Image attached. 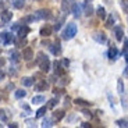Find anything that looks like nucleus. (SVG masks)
Listing matches in <instances>:
<instances>
[{
    "instance_id": "obj_1",
    "label": "nucleus",
    "mask_w": 128,
    "mask_h": 128,
    "mask_svg": "<svg viewBox=\"0 0 128 128\" xmlns=\"http://www.w3.org/2000/svg\"><path fill=\"white\" fill-rule=\"evenodd\" d=\"M75 35H77V25L74 22L67 24V26H66V29H64V32H63V39L70 40V39H72Z\"/></svg>"
},
{
    "instance_id": "obj_2",
    "label": "nucleus",
    "mask_w": 128,
    "mask_h": 128,
    "mask_svg": "<svg viewBox=\"0 0 128 128\" xmlns=\"http://www.w3.org/2000/svg\"><path fill=\"white\" fill-rule=\"evenodd\" d=\"M49 18H52V13H50V10H48V8L38 10L35 13V17H34V20H49Z\"/></svg>"
},
{
    "instance_id": "obj_3",
    "label": "nucleus",
    "mask_w": 128,
    "mask_h": 128,
    "mask_svg": "<svg viewBox=\"0 0 128 128\" xmlns=\"http://www.w3.org/2000/svg\"><path fill=\"white\" fill-rule=\"evenodd\" d=\"M11 18H13V13H11V11L4 10L3 13L0 14V21H2L3 24H8L10 21H11Z\"/></svg>"
},
{
    "instance_id": "obj_4",
    "label": "nucleus",
    "mask_w": 128,
    "mask_h": 128,
    "mask_svg": "<svg viewBox=\"0 0 128 128\" xmlns=\"http://www.w3.org/2000/svg\"><path fill=\"white\" fill-rule=\"evenodd\" d=\"M39 68H40V71H43V72H48V71L50 70V61H49L48 57H45L43 60L39 61Z\"/></svg>"
},
{
    "instance_id": "obj_5",
    "label": "nucleus",
    "mask_w": 128,
    "mask_h": 128,
    "mask_svg": "<svg viewBox=\"0 0 128 128\" xmlns=\"http://www.w3.org/2000/svg\"><path fill=\"white\" fill-rule=\"evenodd\" d=\"M52 32H53V26H50L49 24H45V26H42V28H40V35L43 36V38L50 36Z\"/></svg>"
},
{
    "instance_id": "obj_6",
    "label": "nucleus",
    "mask_w": 128,
    "mask_h": 128,
    "mask_svg": "<svg viewBox=\"0 0 128 128\" xmlns=\"http://www.w3.org/2000/svg\"><path fill=\"white\" fill-rule=\"evenodd\" d=\"M0 38L3 39V42L6 45H8V43H11V42L14 40L13 34H10V32H2V34H0Z\"/></svg>"
},
{
    "instance_id": "obj_7",
    "label": "nucleus",
    "mask_w": 128,
    "mask_h": 128,
    "mask_svg": "<svg viewBox=\"0 0 128 128\" xmlns=\"http://www.w3.org/2000/svg\"><path fill=\"white\" fill-rule=\"evenodd\" d=\"M22 58L25 61H29V60H32L34 58V50H32L31 48H25L22 50Z\"/></svg>"
},
{
    "instance_id": "obj_8",
    "label": "nucleus",
    "mask_w": 128,
    "mask_h": 128,
    "mask_svg": "<svg viewBox=\"0 0 128 128\" xmlns=\"http://www.w3.org/2000/svg\"><path fill=\"white\" fill-rule=\"evenodd\" d=\"M72 4H74V0H61V10L64 13H68Z\"/></svg>"
},
{
    "instance_id": "obj_9",
    "label": "nucleus",
    "mask_w": 128,
    "mask_h": 128,
    "mask_svg": "<svg viewBox=\"0 0 128 128\" xmlns=\"http://www.w3.org/2000/svg\"><path fill=\"white\" fill-rule=\"evenodd\" d=\"M66 14H67V13H64V14H63V16H61V17H60V18H58V20H57V21H56V24H54V26H53V29H54V31H56V32H57V31H60V28H61V26H63V24H64V21H66Z\"/></svg>"
},
{
    "instance_id": "obj_10",
    "label": "nucleus",
    "mask_w": 128,
    "mask_h": 128,
    "mask_svg": "<svg viewBox=\"0 0 128 128\" xmlns=\"http://www.w3.org/2000/svg\"><path fill=\"white\" fill-rule=\"evenodd\" d=\"M71 11H72L74 17H80L81 13H82V8H81V4L78 3H74L72 6H71Z\"/></svg>"
},
{
    "instance_id": "obj_11",
    "label": "nucleus",
    "mask_w": 128,
    "mask_h": 128,
    "mask_svg": "<svg viewBox=\"0 0 128 128\" xmlns=\"http://www.w3.org/2000/svg\"><path fill=\"white\" fill-rule=\"evenodd\" d=\"M92 38L95 39L96 42H100V43H104L106 42V35L103 34V32H95L92 35Z\"/></svg>"
},
{
    "instance_id": "obj_12",
    "label": "nucleus",
    "mask_w": 128,
    "mask_h": 128,
    "mask_svg": "<svg viewBox=\"0 0 128 128\" xmlns=\"http://www.w3.org/2000/svg\"><path fill=\"white\" fill-rule=\"evenodd\" d=\"M29 32H31V28L26 26V25H22L21 28H18V36L20 38H25Z\"/></svg>"
},
{
    "instance_id": "obj_13",
    "label": "nucleus",
    "mask_w": 128,
    "mask_h": 128,
    "mask_svg": "<svg viewBox=\"0 0 128 128\" xmlns=\"http://www.w3.org/2000/svg\"><path fill=\"white\" fill-rule=\"evenodd\" d=\"M36 90H39V92H42V90H48L49 89V84L46 82V81H40L39 84H36Z\"/></svg>"
},
{
    "instance_id": "obj_14",
    "label": "nucleus",
    "mask_w": 128,
    "mask_h": 128,
    "mask_svg": "<svg viewBox=\"0 0 128 128\" xmlns=\"http://www.w3.org/2000/svg\"><path fill=\"white\" fill-rule=\"evenodd\" d=\"M114 34H116V39H117V40H122L124 31H122L121 26H116V28H114Z\"/></svg>"
},
{
    "instance_id": "obj_15",
    "label": "nucleus",
    "mask_w": 128,
    "mask_h": 128,
    "mask_svg": "<svg viewBox=\"0 0 128 128\" xmlns=\"http://www.w3.org/2000/svg\"><path fill=\"white\" fill-rule=\"evenodd\" d=\"M64 114H66L64 110H56V112L53 113V120H54V121H60V120L64 117Z\"/></svg>"
},
{
    "instance_id": "obj_16",
    "label": "nucleus",
    "mask_w": 128,
    "mask_h": 128,
    "mask_svg": "<svg viewBox=\"0 0 128 128\" xmlns=\"http://www.w3.org/2000/svg\"><path fill=\"white\" fill-rule=\"evenodd\" d=\"M53 66H54V74H56V75H63L64 70H63V67L60 66V63H58V61H54Z\"/></svg>"
},
{
    "instance_id": "obj_17",
    "label": "nucleus",
    "mask_w": 128,
    "mask_h": 128,
    "mask_svg": "<svg viewBox=\"0 0 128 128\" xmlns=\"http://www.w3.org/2000/svg\"><path fill=\"white\" fill-rule=\"evenodd\" d=\"M60 52H61V48H60V43L57 42H54L53 43V46H52V53L53 54H60Z\"/></svg>"
},
{
    "instance_id": "obj_18",
    "label": "nucleus",
    "mask_w": 128,
    "mask_h": 128,
    "mask_svg": "<svg viewBox=\"0 0 128 128\" xmlns=\"http://www.w3.org/2000/svg\"><path fill=\"white\" fill-rule=\"evenodd\" d=\"M43 102H45V96H42V95H38V96H34L32 98V103L34 104H40Z\"/></svg>"
},
{
    "instance_id": "obj_19",
    "label": "nucleus",
    "mask_w": 128,
    "mask_h": 128,
    "mask_svg": "<svg viewBox=\"0 0 128 128\" xmlns=\"http://www.w3.org/2000/svg\"><path fill=\"white\" fill-rule=\"evenodd\" d=\"M21 84H22L24 86H32L34 85V80L29 77H24L22 80H21Z\"/></svg>"
},
{
    "instance_id": "obj_20",
    "label": "nucleus",
    "mask_w": 128,
    "mask_h": 128,
    "mask_svg": "<svg viewBox=\"0 0 128 128\" xmlns=\"http://www.w3.org/2000/svg\"><path fill=\"white\" fill-rule=\"evenodd\" d=\"M96 14H98V17H99L100 20H104V18H106V10L103 8V7H98V10H96Z\"/></svg>"
},
{
    "instance_id": "obj_21",
    "label": "nucleus",
    "mask_w": 128,
    "mask_h": 128,
    "mask_svg": "<svg viewBox=\"0 0 128 128\" xmlns=\"http://www.w3.org/2000/svg\"><path fill=\"white\" fill-rule=\"evenodd\" d=\"M117 56H118V50H117V49H116L114 46H113V48H112V49H110V50H109V57L114 60V58L117 57Z\"/></svg>"
},
{
    "instance_id": "obj_22",
    "label": "nucleus",
    "mask_w": 128,
    "mask_h": 128,
    "mask_svg": "<svg viewBox=\"0 0 128 128\" xmlns=\"http://www.w3.org/2000/svg\"><path fill=\"white\" fill-rule=\"evenodd\" d=\"M93 14V7L90 6V3H88V4H85V16H92Z\"/></svg>"
},
{
    "instance_id": "obj_23",
    "label": "nucleus",
    "mask_w": 128,
    "mask_h": 128,
    "mask_svg": "<svg viewBox=\"0 0 128 128\" xmlns=\"http://www.w3.org/2000/svg\"><path fill=\"white\" fill-rule=\"evenodd\" d=\"M117 92H118L120 95H122V92H124V84H122V80L117 81Z\"/></svg>"
},
{
    "instance_id": "obj_24",
    "label": "nucleus",
    "mask_w": 128,
    "mask_h": 128,
    "mask_svg": "<svg viewBox=\"0 0 128 128\" xmlns=\"http://www.w3.org/2000/svg\"><path fill=\"white\" fill-rule=\"evenodd\" d=\"M74 102H75V104H80V106H90V102H86L84 99H75Z\"/></svg>"
},
{
    "instance_id": "obj_25",
    "label": "nucleus",
    "mask_w": 128,
    "mask_h": 128,
    "mask_svg": "<svg viewBox=\"0 0 128 128\" xmlns=\"http://www.w3.org/2000/svg\"><path fill=\"white\" fill-rule=\"evenodd\" d=\"M10 58H11L13 61H18L20 60V53L16 52V50H13L11 52V54H10Z\"/></svg>"
},
{
    "instance_id": "obj_26",
    "label": "nucleus",
    "mask_w": 128,
    "mask_h": 128,
    "mask_svg": "<svg viewBox=\"0 0 128 128\" xmlns=\"http://www.w3.org/2000/svg\"><path fill=\"white\" fill-rule=\"evenodd\" d=\"M57 98H56V99H52V100H49V103H48V106H46V109H53V107H54L56 104H57Z\"/></svg>"
},
{
    "instance_id": "obj_27",
    "label": "nucleus",
    "mask_w": 128,
    "mask_h": 128,
    "mask_svg": "<svg viewBox=\"0 0 128 128\" xmlns=\"http://www.w3.org/2000/svg\"><path fill=\"white\" fill-rule=\"evenodd\" d=\"M25 96H26V92H25V90H22V89L17 90V92H16V98H17V99H22V98H25Z\"/></svg>"
},
{
    "instance_id": "obj_28",
    "label": "nucleus",
    "mask_w": 128,
    "mask_h": 128,
    "mask_svg": "<svg viewBox=\"0 0 128 128\" xmlns=\"http://www.w3.org/2000/svg\"><path fill=\"white\" fill-rule=\"evenodd\" d=\"M46 114V107H40V109L36 112V117L38 118H40V117H43V116Z\"/></svg>"
},
{
    "instance_id": "obj_29",
    "label": "nucleus",
    "mask_w": 128,
    "mask_h": 128,
    "mask_svg": "<svg viewBox=\"0 0 128 128\" xmlns=\"http://www.w3.org/2000/svg\"><path fill=\"white\" fill-rule=\"evenodd\" d=\"M53 125V121H52L50 118H45L43 120V122H42V127L45 128V127H52Z\"/></svg>"
},
{
    "instance_id": "obj_30",
    "label": "nucleus",
    "mask_w": 128,
    "mask_h": 128,
    "mask_svg": "<svg viewBox=\"0 0 128 128\" xmlns=\"http://www.w3.org/2000/svg\"><path fill=\"white\" fill-rule=\"evenodd\" d=\"M116 124L118 127H128V120H117Z\"/></svg>"
},
{
    "instance_id": "obj_31",
    "label": "nucleus",
    "mask_w": 128,
    "mask_h": 128,
    "mask_svg": "<svg viewBox=\"0 0 128 128\" xmlns=\"http://www.w3.org/2000/svg\"><path fill=\"white\" fill-rule=\"evenodd\" d=\"M31 21H34V16H28V17H24L22 21L21 22L22 24H26V22H31Z\"/></svg>"
},
{
    "instance_id": "obj_32",
    "label": "nucleus",
    "mask_w": 128,
    "mask_h": 128,
    "mask_svg": "<svg viewBox=\"0 0 128 128\" xmlns=\"http://www.w3.org/2000/svg\"><path fill=\"white\" fill-rule=\"evenodd\" d=\"M113 24H114V20H113V17H109V20H107V22H106V26L107 28H112Z\"/></svg>"
},
{
    "instance_id": "obj_33",
    "label": "nucleus",
    "mask_w": 128,
    "mask_h": 128,
    "mask_svg": "<svg viewBox=\"0 0 128 128\" xmlns=\"http://www.w3.org/2000/svg\"><path fill=\"white\" fill-rule=\"evenodd\" d=\"M121 7L128 13V0H122V2H121Z\"/></svg>"
},
{
    "instance_id": "obj_34",
    "label": "nucleus",
    "mask_w": 128,
    "mask_h": 128,
    "mask_svg": "<svg viewBox=\"0 0 128 128\" xmlns=\"http://www.w3.org/2000/svg\"><path fill=\"white\" fill-rule=\"evenodd\" d=\"M14 6H16L17 8H21V7L24 6V2H22V0H17L16 3H14Z\"/></svg>"
},
{
    "instance_id": "obj_35",
    "label": "nucleus",
    "mask_w": 128,
    "mask_h": 128,
    "mask_svg": "<svg viewBox=\"0 0 128 128\" xmlns=\"http://www.w3.org/2000/svg\"><path fill=\"white\" fill-rule=\"evenodd\" d=\"M6 118H7V117H6V112L0 109V120H3V121H4Z\"/></svg>"
},
{
    "instance_id": "obj_36",
    "label": "nucleus",
    "mask_w": 128,
    "mask_h": 128,
    "mask_svg": "<svg viewBox=\"0 0 128 128\" xmlns=\"http://www.w3.org/2000/svg\"><path fill=\"white\" fill-rule=\"evenodd\" d=\"M84 116H86V117H92V113L89 112V110H84Z\"/></svg>"
},
{
    "instance_id": "obj_37",
    "label": "nucleus",
    "mask_w": 128,
    "mask_h": 128,
    "mask_svg": "<svg viewBox=\"0 0 128 128\" xmlns=\"http://www.w3.org/2000/svg\"><path fill=\"white\" fill-rule=\"evenodd\" d=\"M4 77H6V74H4V71L0 68V81H3L4 80Z\"/></svg>"
},
{
    "instance_id": "obj_38",
    "label": "nucleus",
    "mask_w": 128,
    "mask_h": 128,
    "mask_svg": "<svg viewBox=\"0 0 128 128\" xmlns=\"http://www.w3.org/2000/svg\"><path fill=\"white\" fill-rule=\"evenodd\" d=\"M61 64H63L64 67H68V64H70V61H68V60H67V58H64V60H63V61H61Z\"/></svg>"
},
{
    "instance_id": "obj_39",
    "label": "nucleus",
    "mask_w": 128,
    "mask_h": 128,
    "mask_svg": "<svg viewBox=\"0 0 128 128\" xmlns=\"http://www.w3.org/2000/svg\"><path fill=\"white\" fill-rule=\"evenodd\" d=\"M81 127H82V128H88V127H90V124H89V122H82Z\"/></svg>"
},
{
    "instance_id": "obj_40",
    "label": "nucleus",
    "mask_w": 128,
    "mask_h": 128,
    "mask_svg": "<svg viewBox=\"0 0 128 128\" xmlns=\"http://www.w3.org/2000/svg\"><path fill=\"white\" fill-rule=\"evenodd\" d=\"M4 63H6V60H4L3 57H0V68H2V67L4 66Z\"/></svg>"
},
{
    "instance_id": "obj_41",
    "label": "nucleus",
    "mask_w": 128,
    "mask_h": 128,
    "mask_svg": "<svg viewBox=\"0 0 128 128\" xmlns=\"http://www.w3.org/2000/svg\"><path fill=\"white\" fill-rule=\"evenodd\" d=\"M64 104H66V107H68V106H70V98H67V99H66Z\"/></svg>"
},
{
    "instance_id": "obj_42",
    "label": "nucleus",
    "mask_w": 128,
    "mask_h": 128,
    "mask_svg": "<svg viewBox=\"0 0 128 128\" xmlns=\"http://www.w3.org/2000/svg\"><path fill=\"white\" fill-rule=\"evenodd\" d=\"M8 127H10V128H11V127L16 128V127H17V124H16V122H11V124H8Z\"/></svg>"
},
{
    "instance_id": "obj_43",
    "label": "nucleus",
    "mask_w": 128,
    "mask_h": 128,
    "mask_svg": "<svg viewBox=\"0 0 128 128\" xmlns=\"http://www.w3.org/2000/svg\"><path fill=\"white\" fill-rule=\"evenodd\" d=\"M124 75H125V77H128V66H127V68H125V71H124Z\"/></svg>"
},
{
    "instance_id": "obj_44",
    "label": "nucleus",
    "mask_w": 128,
    "mask_h": 128,
    "mask_svg": "<svg viewBox=\"0 0 128 128\" xmlns=\"http://www.w3.org/2000/svg\"><path fill=\"white\" fill-rule=\"evenodd\" d=\"M125 60L128 61V50H125Z\"/></svg>"
},
{
    "instance_id": "obj_45",
    "label": "nucleus",
    "mask_w": 128,
    "mask_h": 128,
    "mask_svg": "<svg viewBox=\"0 0 128 128\" xmlns=\"http://www.w3.org/2000/svg\"><path fill=\"white\" fill-rule=\"evenodd\" d=\"M0 7H3V0H0Z\"/></svg>"
},
{
    "instance_id": "obj_46",
    "label": "nucleus",
    "mask_w": 128,
    "mask_h": 128,
    "mask_svg": "<svg viewBox=\"0 0 128 128\" xmlns=\"http://www.w3.org/2000/svg\"><path fill=\"white\" fill-rule=\"evenodd\" d=\"M90 2H92V0H86V2H85V4H88V3H90Z\"/></svg>"
},
{
    "instance_id": "obj_47",
    "label": "nucleus",
    "mask_w": 128,
    "mask_h": 128,
    "mask_svg": "<svg viewBox=\"0 0 128 128\" xmlns=\"http://www.w3.org/2000/svg\"><path fill=\"white\" fill-rule=\"evenodd\" d=\"M22 2H24V0H22Z\"/></svg>"
}]
</instances>
